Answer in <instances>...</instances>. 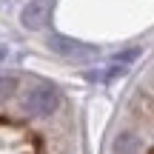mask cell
Segmentation results:
<instances>
[{
	"label": "cell",
	"mask_w": 154,
	"mask_h": 154,
	"mask_svg": "<svg viewBox=\"0 0 154 154\" xmlns=\"http://www.w3.org/2000/svg\"><path fill=\"white\" fill-rule=\"evenodd\" d=\"M49 11H51V0H32L20 11V26L29 32H40L49 23Z\"/></svg>",
	"instance_id": "obj_3"
},
{
	"label": "cell",
	"mask_w": 154,
	"mask_h": 154,
	"mask_svg": "<svg viewBox=\"0 0 154 154\" xmlns=\"http://www.w3.org/2000/svg\"><path fill=\"white\" fill-rule=\"evenodd\" d=\"M57 106H60V94H57L54 86H34V88H29L26 109L32 111V114H37V117L51 114Z\"/></svg>",
	"instance_id": "obj_1"
},
{
	"label": "cell",
	"mask_w": 154,
	"mask_h": 154,
	"mask_svg": "<svg viewBox=\"0 0 154 154\" xmlns=\"http://www.w3.org/2000/svg\"><path fill=\"white\" fill-rule=\"evenodd\" d=\"M140 151V140L131 131H123L114 137V154H137Z\"/></svg>",
	"instance_id": "obj_4"
},
{
	"label": "cell",
	"mask_w": 154,
	"mask_h": 154,
	"mask_svg": "<svg viewBox=\"0 0 154 154\" xmlns=\"http://www.w3.org/2000/svg\"><path fill=\"white\" fill-rule=\"evenodd\" d=\"M49 46L57 54L72 57V60H91V57H97V49H94V46L80 43V40H74V37H66V34H51Z\"/></svg>",
	"instance_id": "obj_2"
},
{
	"label": "cell",
	"mask_w": 154,
	"mask_h": 154,
	"mask_svg": "<svg viewBox=\"0 0 154 154\" xmlns=\"http://www.w3.org/2000/svg\"><path fill=\"white\" fill-rule=\"evenodd\" d=\"M14 88H17V80H14V77H0V100L11 97Z\"/></svg>",
	"instance_id": "obj_5"
}]
</instances>
